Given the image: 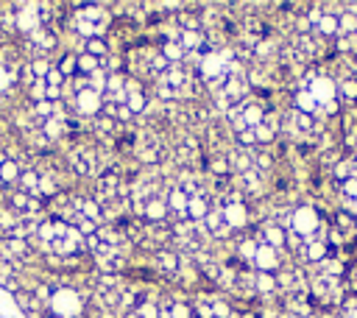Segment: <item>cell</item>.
Masks as SVG:
<instances>
[{
  "instance_id": "5",
  "label": "cell",
  "mask_w": 357,
  "mask_h": 318,
  "mask_svg": "<svg viewBox=\"0 0 357 318\" xmlns=\"http://www.w3.org/2000/svg\"><path fill=\"white\" fill-rule=\"evenodd\" d=\"M84 53H90V56H95V59H106V56H109V42H106V37H95V40H87V48H84Z\"/></svg>"
},
{
  "instance_id": "9",
  "label": "cell",
  "mask_w": 357,
  "mask_h": 318,
  "mask_svg": "<svg viewBox=\"0 0 357 318\" xmlns=\"http://www.w3.org/2000/svg\"><path fill=\"white\" fill-rule=\"evenodd\" d=\"M338 193H340L343 201L354 204V201H357V176H351V179H346L343 185H338Z\"/></svg>"
},
{
  "instance_id": "1",
  "label": "cell",
  "mask_w": 357,
  "mask_h": 318,
  "mask_svg": "<svg viewBox=\"0 0 357 318\" xmlns=\"http://www.w3.org/2000/svg\"><path fill=\"white\" fill-rule=\"evenodd\" d=\"M304 90L318 101V106H324L329 101H338V81L329 78V76H315L313 81H307Z\"/></svg>"
},
{
  "instance_id": "3",
  "label": "cell",
  "mask_w": 357,
  "mask_h": 318,
  "mask_svg": "<svg viewBox=\"0 0 357 318\" xmlns=\"http://www.w3.org/2000/svg\"><path fill=\"white\" fill-rule=\"evenodd\" d=\"M338 101L340 103H357V78L354 76H346L338 81Z\"/></svg>"
},
{
  "instance_id": "2",
  "label": "cell",
  "mask_w": 357,
  "mask_h": 318,
  "mask_svg": "<svg viewBox=\"0 0 357 318\" xmlns=\"http://www.w3.org/2000/svg\"><path fill=\"white\" fill-rule=\"evenodd\" d=\"M329 174H332V179H335V185H343L346 179L357 176V174H354V165H351V156H340L338 162L329 168Z\"/></svg>"
},
{
  "instance_id": "8",
  "label": "cell",
  "mask_w": 357,
  "mask_h": 318,
  "mask_svg": "<svg viewBox=\"0 0 357 318\" xmlns=\"http://www.w3.org/2000/svg\"><path fill=\"white\" fill-rule=\"evenodd\" d=\"M101 70V59H95V56H90V53H81L78 56V73L81 76H92V73H98Z\"/></svg>"
},
{
  "instance_id": "7",
  "label": "cell",
  "mask_w": 357,
  "mask_h": 318,
  "mask_svg": "<svg viewBox=\"0 0 357 318\" xmlns=\"http://www.w3.org/2000/svg\"><path fill=\"white\" fill-rule=\"evenodd\" d=\"M28 65H31L34 76H37V78H42V81H45V78H48V73L56 67V65L51 62V56H37V59H31Z\"/></svg>"
},
{
  "instance_id": "4",
  "label": "cell",
  "mask_w": 357,
  "mask_h": 318,
  "mask_svg": "<svg viewBox=\"0 0 357 318\" xmlns=\"http://www.w3.org/2000/svg\"><path fill=\"white\" fill-rule=\"evenodd\" d=\"M159 53L165 56L167 65H182L185 62V48L178 45V42H162L159 45Z\"/></svg>"
},
{
  "instance_id": "6",
  "label": "cell",
  "mask_w": 357,
  "mask_h": 318,
  "mask_svg": "<svg viewBox=\"0 0 357 318\" xmlns=\"http://www.w3.org/2000/svg\"><path fill=\"white\" fill-rule=\"evenodd\" d=\"M56 70H59L65 78H73V76L78 73V56H73L70 51H67V53H62V59H59Z\"/></svg>"
}]
</instances>
